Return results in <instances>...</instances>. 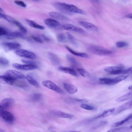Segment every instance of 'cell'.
<instances>
[{"instance_id":"30","label":"cell","mask_w":132,"mask_h":132,"mask_svg":"<svg viewBox=\"0 0 132 132\" xmlns=\"http://www.w3.org/2000/svg\"><path fill=\"white\" fill-rule=\"evenodd\" d=\"M12 23L15 24L23 33H25L27 32V29L20 22L14 20Z\"/></svg>"},{"instance_id":"21","label":"cell","mask_w":132,"mask_h":132,"mask_svg":"<svg viewBox=\"0 0 132 132\" xmlns=\"http://www.w3.org/2000/svg\"><path fill=\"white\" fill-rule=\"evenodd\" d=\"M132 126L130 127L124 126L120 128H112L109 130V132H128L132 130Z\"/></svg>"},{"instance_id":"14","label":"cell","mask_w":132,"mask_h":132,"mask_svg":"<svg viewBox=\"0 0 132 132\" xmlns=\"http://www.w3.org/2000/svg\"><path fill=\"white\" fill-rule=\"evenodd\" d=\"M58 70L63 72L68 73L76 77H78V75L73 68L68 67L61 66L58 68Z\"/></svg>"},{"instance_id":"8","label":"cell","mask_w":132,"mask_h":132,"mask_svg":"<svg viewBox=\"0 0 132 132\" xmlns=\"http://www.w3.org/2000/svg\"><path fill=\"white\" fill-rule=\"evenodd\" d=\"M12 66L15 69L24 70H31L37 69V66L35 64H22L15 63H13Z\"/></svg>"},{"instance_id":"36","label":"cell","mask_w":132,"mask_h":132,"mask_svg":"<svg viewBox=\"0 0 132 132\" xmlns=\"http://www.w3.org/2000/svg\"><path fill=\"white\" fill-rule=\"evenodd\" d=\"M42 97V95L38 93L34 94L31 96V100L34 101H38L40 100Z\"/></svg>"},{"instance_id":"27","label":"cell","mask_w":132,"mask_h":132,"mask_svg":"<svg viewBox=\"0 0 132 132\" xmlns=\"http://www.w3.org/2000/svg\"><path fill=\"white\" fill-rule=\"evenodd\" d=\"M48 54L50 61L53 64L58 65L59 64V58L56 55L51 52L49 53Z\"/></svg>"},{"instance_id":"50","label":"cell","mask_w":132,"mask_h":132,"mask_svg":"<svg viewBox=\"0 0 132 132\" xmlns=\"http://www.w3.org/2000/svg\"><path fill=\"white\" fill-rule=\"evenodd\" d=\"M5 14H3L0 12V18H4Z\"/></svg>"},{"instance_id":"51","label":"cell","mask_w":132,"mask_h":132,"mask_svg":"<svg viewBox=\"0 0 132 132\" xmlns=\"http://www.w3.org/2000/svg\"><path fill=\"white\" fill-rule=\"evenodd\" d=\"M4 12L3 10L0 7V12L2 13Z\"/></svg>"},{"instance_id":"38","label":"cell","mask_w":132,"mask_h":132,"mask_svg":"<svg viewBox=\"0 0 132 132\" xmlns=\"http://www.w3.org/2000/svg\"><path fill=\"white\" fill-rule=\"evenodd\" d=\"M9 64V61L7 59L3 57H0V65L6 66Z\"/></svg>"},{"instance_id":"53","label":"cell","mask_w":132,"mask_h":132,"mask_svg":"<svg viewBox=\"0 0 132 132\" xmlns=\"http://www.w3.org/2000/svg\"><path fill=\"white\" fill-rule=\"evenodd\" d=\"M3 109H4L0 104V110Z\"/></svg>"},{"instance_id":"31","label":"cell","mask_w":132,"mask_h":132,"mask_svg":"<svg viewBox=\"0 0 132 132\" xmlns=\"http://www.w3.org/2000/svg\"><path fill=\"white\" fill-rule=\"evenodd\" d=\"M16 80L13 85L18 87L23 88L27 87L28 84L24 81Z\"/></svg>"},{"instance_id":"19","label":"cell","mask_w":132,"mask_h":132,"mask_svg":"<svg viewBox=\"0 0 132 132\" xmlns=\"http://www.w3.org/2000/svg\"><path fill=\"white\" fill-rule=\"evenodd\" d=\"M15 80L4 75H0V83L2 84L13 85Z\"/></svg>"},{"instance_id":"11","label":"cell","mask_w":132,"mask_h":132,"mask_svg":"<svg viewBox=\"0 0 132 132\" xmlns=\"http://www.w3.org/2000/svg\"><path fill=\"white\" fill-rule=\"evenodd\" d=\"M51 113L57 117L72 119L74 116L72 114L58 111L53 110L51 111Z\"/></svg>"},{"instance_id":"52","label":"cell","mask_w":132,"mask_h":132,"mask_svg":"<svg viewBox=\"0 0 132 132\" xmlns=\"http://www.w3.org/2000/svg\"><path fill=\"white\" fill-rule=\"evenodd\" d=\"M5 131L4 130L0 128V132H4Z\"/></svg>"},{"instance_id":"32","label":"cell","mask_w":132,"mask_h":132,"mask_svg":"<svg viewBox=\"0 0 132 132\" xmlns=\"http://www.w3.org/2000/svg\"><path fill=\"white\" fill-rule=\"evenodd\" d=\"M77 70L79 74L84 77H88L90 76L89 73L84 69L78 68Z\"/></svg>"},{"instance_id":"35","label":"cell","mask_w":132,"mask_h":132,"mask_svg":"<svg viewBox=\"0 0 132 132\" xmlns=\"http://www.w3.org/2000/svg\"><path fill=\"white\" fill-rule=\"evenodd\" d=\"M116 45L119 48H122L128 47V44L126 42L123 41H119L116 43Z\"/></svg>"},{"instance_id":"45","label":"cell","mask_w":132,"mask_h":132,"mask_svg":"<svg viewBox=\"0 0 132 132\" xmlns=\"http://www.w3.org/2000/svg\"><path fill=\"white\" fill-rule=\"evenodd\" d=\"M31 37L36 42L40 43H42L43 42L42 39L38 37L32 35L31 36Z\"/></svg>"},{"instance_id":"9","label":"cell","mask_w":132,"mask_h":132,"mask_svg":"<svg viewBox=\"0 0 132 132\" xmlns=\"http://www.w3.org/2000/svg\"><path fill=\"white\" fill-rule=\"evenodd\" d=\"M0 117L9 122H12L14 119V117L13 114L4 109L0 110Z\"/></svg>"},{"instance_id":"39","label":"cell","mask_w":132,"mask_h":132,"mask_svg":"<svg viewBox=\"0 0 132 132\" xmlns=\"http://www.w3.org/2000/svg\"><path fill=\"white\" fill-rule=\"evenodd\" d=\"M107 123V121H101L94 126L93 128L94 129H97L102 126L105 125Z\"/></svg>"},{"instance_id":"6","label":"cell","mask_w":132,"mask_h":132,"mask_svg":"<svg viewBox=\"0 0 132 132\" xmlns=\"http://www.w3.org/2000/svg\"><path fill=\"white\" fill-rule=\"evenodd\" d=\"M124 69V66L122 65L106 67L104 70L111 75H117L122 74Z\"/></svg>"},{"instance_id":"43","label":"cell","mask_w":132,"mask_h":132,"mask_svg":"<svg viewBox=\"0 0 132 132\" xmlns=\"http://www.w3.org/2000/svg\"><path fill=\"white\" fill-rule=\"evenodd\" d=\"M8 32L5 29L0 26V36H6Z\"/></svg>"},{"instance_id":"54","label":"cell","mask_w":132,"mask_h":132,"mask_svg":"<svg viewBox=\"0 0 132 132\" xmlns=\"http://www.w3.org/2000/svg\"><path fill=\"white\" fill-rule=\"evenodd\" d=\"M128 88L130 90H131L132 89V86L131 85V86H129V87Z\"/></svg>"},{"instance_id":"41","label":"cell","mask_w":132,"mask_h":132,"mask_svg":"<svg viewBox=\"0 0 132 132\" xmlns=\"http://www.w3.org/2000/svg\"><path fill=\"white\" fill-rule=\"evenodd\" d=\"M72 101L80 102L82 103H87L88 102V101L86 99H78L76 98H71L70 99Z\"/></svg>"},{"instance_id":"24","label":"cell","mask_w":132,"mask_h":132,"mask_svg":"<svg viewBox=\"0 0 132 132\" xmlns=\"http://www.w3.org/2000/svg\"><path fill=\"white\" fill-rule=\"evenodd\" d=\"M65 47L66 49L71 53L72 54L80 57L85 58H88L89 56L86 53H84L78 52H75L67 46H66Z\"/></svg>"},{"instance_id":"29","label":"cell","mask_w":132,"mask_h":132,"mask_svg":"<svg viewBox=\"0 0 132 132\" xmlns=\"http://www.w3.org/2000/svg\"><path fill=\"white\" fill-rule=\"evenodd\" d=\"M26 21L29 25L32 27L42 30H44L45 29L44 26L40 25L28 19H26Z\"/></svg>"},{"instance_id":"4","label":"cell","mask_w":132,"mask_h":132,"mask_svg":"<svg viewBox=\"0 0 132 132\" xmlns=\"http://www.w3.org/2000/svg\"><path fill=\"white\" fill-rule=\"evenodd\" d=\"M2 45L6 52L20 49L21 47L20 44L16 42H4L2 43Z\"/></svg>"},{"instance_id":"15","label":"cell","mask_w":132,"mask_h":132,"mask_svg":"<svg viewBox=\"0 0 132 132\" xmlns=\"http://www.w3.org/2000/svg\"><path fill=\"white\" fill-rule=\"evenodd\" d=\"M79 23L82 26L88 30L94 32L98 31V28L91 23L83 21H80Z\"/></svg>"},{"instance_id":"28","label":"cell","mask_w":132,"mask_h":132,"mask_svg":"<svg viewBox=\"0 0 132 132\" xmlns=\"http://www.w3.org/2000/svg\"><path fill=\"white\" fill-rule=\"evenodd\" d=\"M128 76V75H122L111 79V85L117 84L126 79Z\"/></svg>"},{"instance_id":"16","label":"cell","mask_w":132,"mask_h":132,"mask_svg":"<svg viewBox=\"0 0 132 132\" xmlns=\"http://www.w3.org/2000/svg\"><path fill=\"white\" fill-rule=\"evenodd\" d=\"M63 85L65 90L70 94H74L77 91V87L72 84L64 83Z\"/></svg>"},{"instance_id":"48","label":"cell","mask_w":132,"mask_h":132,"mask_svg":"<svg viewBox=\"0 0 132 132\" xmlns=\"http://www.w3.org/2000/svg\"><path fill=\"white\" fill-rule=\"evenodd\" d=\"M42 36L44 39L45 41L47 42L50 41V39L45 35H42Z\"/></svg>"},{"instance_id":"37","label":"cell","mask_w":132,"mask_h":132,"mask_svg":"<svg viewBox=\"0 0 132 132\" xmlns=\"http://www.w3.org/2000/svg\"><path fill=\"white\" fill-rule=\"evenodd\" d=\"M67 35L68 39L71 42L75 45H77V43L75 40V38L69 32H67Z\"/></svg>"},{"instance_id":"2","label":"cell","mask_w":132,"mask_h":132,"mask_svg":"<svg viewBox=\"0 0 132 132\" xmlns=\"http://www.w3.org/2000/svg\"><path fill=\"white\" fill-rule=\"evenodd\" d=\"M88 49L90 52L97 55H105L112 54V51L101 46L92 45L89 46Z\"/></svg>"},{"instance_id":"34","label":"cell","mask_w":132,"mask_h":132,"mask_svg":"<svg viewBox=\"0 0 132 132\" xmlns=\"http://www.w3.org/2000/svg\"><path fill=\"white\" fill-rule=\"evenodd\" d=\"M66 57L68 61L73 65L76 66L77 65L78 63L74 57L68 55H67Z\"/></svg>"},{"instance_id":"44","label":"cell","mask_w":132,"mask_h":132,"mask_svg":"<svg viewBox=\"0 0 132 132\" xmlns=\"http://www.w3.org/2000/svg\"><path fill=\"white\" fill-rule=\"evenodd\" d=\"M8 22L10 23H13L14 19L10 16L7 15H5L4 19Z\"/></svg>"},{"instance_id":"10","label":"cell","mask_w":132,"mask_h":132,"mask_svg":"<svg viewBox=\"0 0 132 132\" xmlns=\"http://www.w3.org/2000/svg\"><path fill=\"white\" fill-rule=\"evenodd\" d=\"M63 29L66 30L72 31L80 33H83L85 31L82 29L70 24H66L62 25Z\"/></svg>"},{"instance_id":"42","label":"cell","mask_w":132,"mask_h":132,"mask_svg":"<svg viewBox=\"0 0 132 132\" xmlns=\"http://www.w3.org/2000/svg\"><path fill=\"white\" fill-rule=\"evenodd\" d=\"M14 3L16 5L23 7H26L27 6L26 4L23 1L19 0H15Z\"/></svg>"},{"instance_id":"49","label":"cell","mask_w":132,"mask_h":132,"mask_svg":"<svg viewBox=\"0 0 132 132\" xmlns=\"http://www.w3.org/2000/svg\"><path fill=\"white\" fill-rule=\"evenodd\" d=\"M126 17L127 18L132 19V14L130 13L127 14L126 16Z\"/></svg>"},{"instance_id":"18","label":"cell","mask_w":132,"mask_h":132,"mask_svg":"<svg viewBox=\"0 0 132 132\" xmlns=\"http://www.w3.org/2000/svg\"><path fill=\"white\" fill-rule=\"evenodd\" d=\"M44 22L48 26L52 28L56 27L60 25L58 22L52 19H46L44 20Z\"/></svg>"},{"instance_id":"17","label":"cell","mask_w":132,"mask_h":132,"mask_svg":"<svg viewBox=\"0 0 132 132\" xmlns=\"http://www.w3.org/2000/svg\"><path fill=\"white\" fill-rule=\"evenodd\" d=\"M49 14L51 17L61 20L68 21L69 18L59 13L55 12H51Z\"/></svg>"},{"instance_id":"13","label":"cell","mask_w":132,"mask_h":132,"mask_svg":"<svg viewBox=\"0 0 132 132\" xmlns=\"http://www.w3.org/2000/svg\"><path fill=\"white\" fill-rule=\"evenodd\" d=\"M14 99L11 98H7L2 100L1 105L4 109H7L11 107L14 104Z\"/></svg>"},{"instance_id":"46","label":"cell","mask_w":132,"mask_h":132,"mask_svg":"<svg viewBox=\"0 0 132 132\" xmlns=\"http://www.w3.org/2000/svg\"><path fill=\"white\" fill-rule=\"evenodd\" d=\"M132 72V67H130L127 69L123 70L122 74H127L131 73Z\"/></svg>"},{"instance_id":"20","label":"cell","mask_w":132,"mask_h":132,"mask_svg":"<svg viewBox=\"0 0 132 132\" xmlns=\"http://www.w3.org/2000/svg\"><path fill=\"white\" fill-rule=\"evenodd\" d=\"M9 39H12L16 38H24L23 34L20 32H9L6 35Z\"/></svg>"},{"instance_id":"23","label":"cell","mask_w":132,"mask_h":132,"mask_svg":"<svg viewBox=\"0 0 132 132\" xmlns=\"http://www.w3.org/2000/svg\"><path fill=\"white\" fill-rule=\"evenodd\" d=\"M132 97V92H131L117 98L116 101L117 102H121L131 99Z\"/></svg>"},{"instance_id":"40","label":"cell","mask_w":132,"mask_h":132,"mask_svg":"<svg viewBox=\"0 0 132 132\" xmlns=\"http://www.w3.org/2000/svg\"><path fill=\"white\" fill-rule=\"evenodd\" d=\"M80 107L84 109L90 110H93L95 109L94 107L85 104H81L80 105Z\"/></svg>"},{"instance_id":"1","label":"cell","mask_w":132,"mask_h":132,"mask_svg":"<svg viewBox=\"0 0 132 132\" xmlns=\"http://www.w3.org/2000/svg\"><path fill=\"white\" fill-rule=\"evenodd\" d=\"M59 4L61 10L65 14H71L72 13L82 14H86L84 11L73 4L59 2Z\"/></svg>"},{"instance_id":"5","label":"cell","mask_w":132,"mask_h":132,"mask_svg":"<svg viewBox=\"0 0 132 132\" xmlns=\"http://www.w3.org/2000/svg\"><path fill=\"white\" fill-rule=\"evenodd\" d=\"M14 52L18 56L30 59H35L36 56L35 54L30 51L23 49L15 50Z\"/></svg>"},{"instance_id":"47","label":"cell","mask_w":132,"mask_h":132,"mask_svg":"<svg viewBox=\"0 0 132 132\" xmlns=\"http://www.w3.org/2000/svg\"><path fill=\"white\" fill-rule=\"evenodd\" d=\"M21 61L22 62L26 64H35L34 62L31 61L22 59L21 60Z\"/></svg>"},{"instance_id":"55","label":"cell","mask_w":132,"mask_h":132,"mask_svg":"<svg viewBox=\"0 0 132 132\" xmlns=\"http://www.w3.org/2000/svg\"><path fill=\"white\" fill-rule=\"evenodd\" d=\"M32 0L33 1H36V2H39V1H41L42 0Z\"/></svg>"},{"instance_id":"12","label":"cell","mask_w":132,"mask_h":132,"mask_svg":"<svg viewBox=\"0 0 132 132\" xmlns=\"http://www.w3.org/2000/svg\"><path fill=\"white\" fill-rule=\"evenodd\" d=\"M132 100H131L119 106L117 109L114 114H118L126 110L131 108L132 107Z\"/></svg>"},{"instance_id":"22","label":"cell","mask_w":132,"mask_h":132,"mask_svg":"<svg viewBox=\"0 0 132 132\" xmlns=\"http://www.w3.org/2000/svg\"><path fill=\"white\" fill-rule=\"evenodd\" d=\"M29 83L32 85L37 88H38L39 84L30 74H28L26 76V78Z\"/></svg>"},{"instance_id":"33","label":"cell","mask_w":132,"mask_h":132,"mask_svg":"<svg viewBox=\"0 0 132 132\" xmlns=\"http://www.w3.org/2000/svg\"><path fill=\"white\" fill-rule=\"evenodd\" d=\"M56 38L57 41L60 43L65 42L67 41V39L64 35L62 33H60L56 35Z\"/></svg>"},{"instance_id":"26","label":"cell","mask_w":132,"mask_h":132,"mask_svg":"<svg viewBox=\"0 0 132 132\" xmlns=\"http://www.w3.org/2000/svg\"><path fill=\"white\" fill-rule=\"evenodd\" d=\"M115 110L114 108L108 109L104 111L102 114L96 117L95 119H97L107 117L112 114Z\"/></svg>"},{"instance_id":"7","label":"cell","mask_w":132,"mask_h":132,"mask_svg":"<svg viewBox=\"0 0 132 132\" xmlns=\"http://www.w3.org/2000/svg\"><path fill=\"white\" fill-rule=\"evenodd\" d=\"M42 84L44 87L61 94L64 93V92L59 86L50 80L43 81Z\"/></svg>"},{"instance_id":"25","label":"cell","mask_w":132,"mask_h":132,"mask_svg":"<svg viewBox=\"0 0 132 132\" xmlns=\"http://www.w3.org/2000/svg\"><path fill=\"white\" fill-rule=\"evenodd\" d=\"M132 117V114H131L123 120L114 123L112 125L111 127H116L121 126L129 121L130 119H131Z\"/></svg>"},{"instance_id":"3","label":"cell","mask_w":132,"mask_h":132,"mask_svg":"<svg viewBox=\"0 0 132 132\" xmlns=\"http://www.w3.org/2000/svg\"><path fill=\"white\" fill-rule=\"evenodd\" d=\"M4 75L14 80L25 79L26 77L22 73L17 70L10 69L4 73Z\"/></svg>"}]
</instances>
